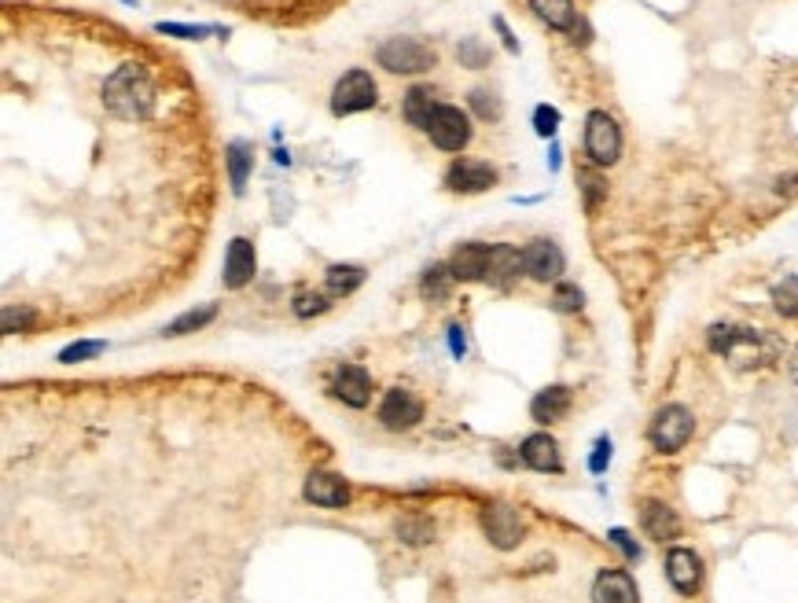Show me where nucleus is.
Instances as JSON below:
<instances>
[{
  "mask_svg": "<svg viewBox=\"0 0 798 603\" xmlns=\"http://www.w3.org/2000/svg\"><path fill=\"white\" fill-rule=\"evenodd\" d=\"M710 350L721 353L732 368H758L773 361V346L765 342L762 331L754 328H732V324H714L707 331Z\"/></svg>",
  "mask_w": 798,
  "mask_h": 603,
  "instance_id": "nucleus-2",
  "label": "nucleus"
},
{
  "mask_svg": "<svg viewBox=\"0 0 798 603\" xmlns=\"http://www.w3.org/2000/svg\"><path fill=\"white\" fill-rule=\"evenodd\" d=\"M379 103V89L368 70H346L331 89V114H361Z\"/></svg>",
  "mask_w": 798,
  "mask_h": 603,
  "instance_id": "nucleus-4",
  "label": "nucleus"
},
{
  "mask_svg": "<svg viewBox=\"0 0 798 603\" xmlns=\"http://www.w3.org/2000/svg\"><path fill=\"white\" fill-rule=\"evenodd\" d=\"M438 107H442V103L434 100V89H427V85H416V89L405 92V107H401V111H405V122H409V126H416V129H423V133H427Z\"/></svg>",
  "mask_w": 798,
  "mask_h": 603,
  "instance_id": "nucleus-22",
  "label": "nucleus"
},
{
  "mask_svg": "<svg viewBox=\"0 0 798 603\" xmlns=\"http://www.w3.org/2000/svg\"><path fill=\"white\" fill-rule=\"evenodd\" d=\"M449 350H453V357H464V353H468V339H464V328H460V324L449 328Z\"/></svg>",
  "mask_w": 798,
  "mask_h": 603,
  "instance_id": "nucleus-41",
  "label": "nucleus"
},
{
  "mask_svg": "<svg viewBox=\"0 0 798 603\" xmlns=\"http://www.w3.org/2000/svg\"><path fill=\"white\" fill-rule=\"evenodd\" d=\"M640 523H644V534H648L651 541H673V537L681 534V519H677V512L662 501H644V508H640Z\"/></svg>",
  "mask_w": 798,
  "mask_h": 603,
  "instance_id": "nucleus-17",
  "label": "nucleus"
},
{
  "mask_svg": "<svg viewBox=\"0 0 798 603\" xmlns=\"http://www.w3.org/2000/svg\"><path fill=\"white\" fill-rule=\"evenodd\" d=\"M376 63L390 74H423L438 63L431 45H423L416 37H390L376 48Z\"/></svg>",
  "mask_w": 798,
  "mask_h": 603,
  "instance_id": "nucleus-3",
  "label": "nucleus"
},
{
  "mask_svg": "<svg viewBox=\"0 0 798 603\" xmlns=\"http://www.w3.org/2000/svg\"><path fill=\"white\" fill-rule=\"evenodd\" d=\"M254 273H258V254H254V243H251V239L236 236L232 243H228V251H225V287L240 291V287L251 284Z\"/></svg>",
  "mask_w": 798,
  "mask_h": 603,
  "instance_id": "nucleus-12",
  "label": "nucleus"
},
{
  "mask_svg": "<svg viewBox=\"0 0 798 603\" xmlns=\"http://www.w3.org/2000/svg\"><path fill=\"white\" fill-rule=\"evenodd\" d=\"M365 284V269L361 265H331L328 269V295H350Z\"/></svg>",
  "mask_w": 798,
  "mask_h": 603,
  "instance_id": "nucleus-27",
  "label": "nucleus"
},
{
  "mask_svg": "<svg viewBox=\"0 0 798 603\" xmlns=\"http://www.w3.org/2000/svg\"><path fill=\"white\" fill-rule=\"evenodd\" d=\"M607 537H611V541H615V545L626 552V559H640V545L633 541V534H629V530H622V526H618V530H611Z\"/></svg>",
  "mask_w": 798,
  "mask_h": 603,
  "instance_id": "nucleus-40",
  "label": "nucleus"
},
{
  "mask_svg": "<svg viewBox=\"0 0 798 603\" xmlns=\"http://www.w3.org/2000/svg\"><path fill=\"white\" fill-rule=\"evenodd\" d=\"M530 8H534V15L541 19L545 26H552V30H563V34H570L574 26H578V8H574V0H526Z\"/></svg>",
  "mask_w": 798,
  "mask_h": 603,
  "instance_id": "nucleus-21",
  "label": "nucleus"
},
{
  "mask_svg": "<svg viewBox=\"0 0 798 603\" xmlns=\"http://www.w3.org/2000/svg\"><path fill=\"white\" fill-rule=\"evenodd\" d=\"M449 269H453V276L456 280H464V284L486 280V269H490V243H460Z\"/></svg>",
  "mask_w": 798,
  "mask_h": 603,
  "instance_id": "nucleus-15",
  "label": "nucleus"
},
{
  "mask_svg": "<svg viewBox=\"0 0 798 603\" xmlns=\"http://www.w3.org/2000/svg\"><path fill=\"white\" fill-rule=\"evenodd\" d=\"M534 129H537V137H556V129H559V111H556V107L541 103V107L534 111Z\"/></svg>",
  "mask_w": 798,
  "mask_h": 603,
  "instance_id": "nucleus-36",
  "label": "nucleus"
},
{
  "mask_svg": "<svg viewBox=\"0 0 798 603\" xmlns=\"http://www.w3.org/2000/svg\"><path fill=\"white\" fill-rule=\"evenodd\" d=\"M456 59H460V67L482 70V67H490V48L482 45L479 37H464L460 48H456Z\"/></svg>",
  "mask_w": 798,
  "mask_h": 603,
  "instance_id": "nucleus-31",
  "label": "nucleus"
},
{
  "mask_svg": "<svg viewBox=\"0 0 798 603\" xmlns=\"http://www.w3.org/2000/svg\"><path fill=\"white\" fill-rule=\"evenodd\" d=\"M548 155H552V159H548V166H552V170H559V155H563V151H559V144H552V151H548Z\"/></svg>",
  "mask_w": 798,
  "mask_h": 603,
  "instance_id": "nucleus-44",
  "label": "nucleus"
},
{
  "mask_svg": "<svg viewBox=\"0 0 798 603\" xmlns=\"http://www.w3.org/2000/svg\"><path fill=\"white\" fill-rule=\"evenodd\" d=\"M251 166H254V155H251V148H247L243 140L228 144V181H232V192H236V195H243V188H247Z\"/></svg>",
  "mask_w": 798,
  "mask_h": 603,
  "instance_id": "nucleus-24",
  "label": "nucleus"
},
{
  "mask_svg": "<svg viewBox=\"0 0 798 603\" xmlns=\"http://www.w3.org/2000/svg\"><path fill=\"white\" fill-rule=\"evenodd\" d=\"M791 376H795V383H798V350L791 353Z\"/></svg>",
  "mask_w": 798,
  "mask_h": 603,
  "instance_id": "nucleus-45",
  "label": "nucleus"
},
{
  "mask_svg": "<svg viewBox=\"0 0 798 603\" xmlns=\"http://www.w3.org/2000/svg\"><path fill=\"white\" fill-rule=\"evenodd\" d=\"M471 111L479 114L482 122H497L504 114V103H501V96L497 92H490V89H471Z\"/></svg>",
  "mask_w": 798,
  "mask_h": 603,
  "instance_id": "nucleus-30",
  "label": "nucleus"
},
{
  "mask_svg": "<svg viewBox=\"0 0 798 603\" xmlns=\"http://www.w3.org/2000/svg\"><path fill=\"white\" fill-rule=\"evenodd\" d=\"M570 412V390L567 387H548L530 401V416L537 423H556Z\"/></svg>",
  "mask_w": 798,
  "mask_h": 603,
  "instance_id": "nucleus-23",
  "label": "nucleus"
},
{
  "mask_svg": "<svg viewBox=\"0 0 798 603\" xmlns=\"http://www.w3.org/2000/svg\"><path fill=\"white\" fill-rule=\"evenodd\" d=\"M331 302L328 295H298L295 298V313L298 317H317V313H324Z\"/></svg>",
  "mask_w": 798,
  "mask_h": 603,
  "instance_id": "nucleus-38",
  "label": "nucleus"
},
{
  "mask_svg": "<svg viewBox=\"0 0 798 603\" xmlns=\"http://www.w3.org/2000/svg\"><path fill=\"white\" fill-rule=\"evenodd\" d=\"M445 184H449L453 192L475 195L497 184V170H493L490 162H479V159H456L453 166H449V173H445Z\"/></svg>",
  "mask_w": 798,
  "mask_h": 603,
  "instance_id": "nucleus-10",
  "label": "nucleus"
},
{
  "mask_svg": "<svg viewBox=\"0 0 798 603\" xmlns=\"http://www.w3.org/2000/svg\"><path fill=\"white\" fill-rule=\"evenodd\" d=\"M217 317V306L214 302H206V306H199V309H188V313H181L177 320H170L166 328H162V335H170V339H177V335H188V331H199V328H206L210 320Z\"/></svg>",
  "mask_w": 798,
  "mask_h": 603,
  "instance_id": "nucleus-25",
  "label": "nucleus"
},
{
  "mask_svg": "<svg viewBox=\"0 0 798 603\" xmlns=\"http://www.w3.org/2000/svg\"><path fill=\"white\" fill-rule=\"evenodd\" d=\"M523 269V251H515L508 243H493L490 247V269H486V280L493 287H508Z\"/></svg>",
  "mask_w": 798,
  "mask_h": 603,
  "instance_id": "nucleus-20",
  "label": "nucleus"
},
{
  "mask_svg": "<svg viewBox=\"0 0 798 603\" xmlns=\"http://www.w3.org/2000/svg\"><path fill=\"white\" fill-rule=\"evenodd\" d=\"M563 251H559L552 239H530L523 247V269L530 280L537 284H548V280H559L563 273Z\"/></svg>",
  "mask_w": 798,
  "mask_h": 603,
  "instance_id": "nucleus-9",
  "label": "nucleus"
},
{
  "mask_svg": "<svg viewBox=\"0 0 798 603\" xmlns=\"http://www.w3.org/2000/svg\"><path fill=\"white\" fill-rule=\"evenodd\" d=\"M585 155L596 166H615L622 155V129L607 111H589L585 118Z\"/></svg>",
  "mask_w": 798,
  "mask_h": 603,
  "instance_id": "nucleus-5",
  "label": "nucleus"
},
{
  "mask_svg": "<svg viewBox=\"0 0 798 603\" xmlns=\"http://www.w3.org/2000/svg\"><path fill=\"white\" fill-rule=\"evenodd\" d=\"M593 603H640L637 581L626 570H604L593 585Z\"/></svg>",
  "mask_w": 798,
  "mask_h": 603,
  "instance_id": "nucleus-18",
  "label": "nucleus"
},
{
  "mask_svg": "<svg viewBox=\"0 0 798 603\" xmlns=\"http://www.w3.org/2000/svg\"><path fill=\"white\" fill-rule=\"evenodd\" d=\"M607 464H611V438H600L593 456H589V471H593V475H604Z\"/></svg>",
  "mask_w": 798,
  "mask_h": 603,
  "instance_id": "nucleus-39",
  "label": "nucleus"
},
{
  "mask_svg": "<svg viewBox=\"0 0 798 603\" xmlns=\"http://www.w3.org/2000/svg\"><path fill=\"white\" fill-rule=\"evenodd\" d=\"M578 181H582V195H585V210H596V203L607 195V184L604 177H596V173L582 170L578 173Z\"/></svg>",
  "mask_w": 798,
  "mask_h": 603,
  "instance_id": "nucleus-34",
  "label": "nucleus"
},
{
  "mask_svg": "<svg viewBox=\"0 0 798 603\" xmlns=\"http://www.w3.org/2000/svg\"><path fill=\"white\" fill-rule=\"evenodd\" d=\"M379 420H383V427H390V431H409V427H416V423L423 420V405L416 398H412L409 390H387V398H383V405H379Z\"/></svg>",
  "mask_w": 798,
  "mask_h": 603,
  "instance_id": "nucleus-11",
  "label": "nucleus"
},
{
  "mask_svg": "<svg viewBox=\"0 0 798 603\" xmlns=\"http://www.w3.org/2000/svg\"><path fill=\"white\" fill-rule=\"evenodd\" d=\"M666 578L681 596H692L699 589V581H703V563H699L692 548H673L666 556Z\"/></svg>",
  "mask_w": 798,
  "mask_h": 603,
  "instance_id": "nucleus-14",
  "label": "nucleus"
},
{
  "mask_svg": "<svg viewBox=\"0 0 798 603\" xmlns=\"http://www.w3.org/2000/svg\"><path fill=\"white\" fill-rule=\"evenodd\" d=\"M582 302H585V295L578 284H556V291H552V306H556V313H578Z\"/></svg>",
  "mask_w": 798,
  "mask_h": 603,
  "instance_id": "nucleus-32",
  "label": "nucleus"
},
{
  "mask_svg": "<svg viewBox=\"0 0 798 603\" xmlns=\"http://www.w3.org/2000/svg\"><path fill=\"white\" fill-rule=\"evenodd\" d=\"M493 26H497V34L504 37V48H508V52H519V41H515V37H512V30H508V23H504L501 15L493 19Z\"/></svg>",
  "mask_w": 798,
  "mask_h": 603,
  "instance_id": "nucleus-42",
  "label": "nucleus"
},
{
  "mask_svg": "<svg viewBox=\"0 0 798 603\" xmlns=\"http://www.w3.org/2000/svg\"><path fill=\"white\" fill-rule=\"evenodd\" d=\"M103 107L114 114V118H126V122H140V118H151L155 111V81L140 63H122L111 78L103 81Z\"/></svg>",
  "mask_w": 798,
  "mask_h": 603,
  "instance_id": "nucleus-1",
  "label": "nucleus"
},
{
  "mask_svg": "<svg viewBox=\"0 0 798 603\" xmlns=\"http://www.w3.org/2000/svg\"><path fill=\"white\" fill-rule=\"evenodd\" d=\"M159 34L181 37V41H203L206 34H214V26H188V23H159Z\"/></svg>",
  "mask_w": 798,
  "mask_h": 603,
  "instance_id": "nucleus-35",
  "label": "nucleus"
},
{
  "mask_svg": "<svg viewBox=\"0 0 798 603\" xmlns=\"http://www.w3.org/2000/svg\"><path fill=\"white\" fill-rule=\"evenodd\" d=\"M107 350V342H74V346H67V350L59 353V361L63 365H78V361H89V357H100V353Z\"/></svg>",
  "mask_w": 798,
  "mask_h": 603,
  "instance_id": "nucleus-33",
  "label": "nucleus"
},
{
  "mask_svg": "<svg viewBox=\"0 0 798 603\" xmlns=\"http://www.w3.org/2000/svg\"><path fill=\"white\" fill-rule=\"evenodd\" d=\"M773 306L780 317H798V276H787L773 287Z\"/></svg>",
  "mask_w": 798,
  "mask_h": 603,
  "instance_id": "nucleus-29",
  "label": "nucleus"
},
{
  "mask_svg": "<svg viewBox=\"0 0 798 603\" xmlns=\"http://www.w3.org/2000/svg\"><path fill=\"white\" fill-rule=\"evenodd\" d=\"M427 133H431V140L442 151H460V148H468V140H471V118L460 111V107H453V103H442V107L434 111Z\"/></svg>",
  "mask_w": 798,
  "mask_h": 603,
  "instance_id": "nucleus-8",
  "label": "nucleus"
},
{
  "mask_svg": "<svg viewBox=\"0 0 798 603\" xmlns=\"http://www.w3.org/2000/svg\"><path fill=\"white\" fill-rule=\"evenodd\" d=\"M526 467H534V471H563V456H559V445L556 438H548V434H530L519 449Z\"/></svg>",
  "mask_w": 798,
  "mask_h": 603,
  "instance_id": "nucleus-19",
  "label": "nucleus"
},
{
  "mask_svg": "<svg viewBox=\"0 0 798 603\" xmlns=\"http://www.w3.org/2000/svg\"><path fill=\"white\" fill-rule=\"evenodd\" d=\"M394 534L405 545H427V541H434V523L423 519V515H401L398 523H394Z\"/></svg>",
  "mask_w": 798,
  "mask_h": 603,
  "instance_id": "nucleus-26",
  "label": "nucleus"
},
{
  "mask_svg": "<svg viewBox=\"0 0 798 603\" xmlns=\"http://www.w3.org/2000/svg\"><path fill=\"white\" fill-rule=\"evenodd\" d=\"M0 324H4V331H8V335H15V331H26L30 324H34V309L8 306V309H4V317H0Z\"/></svg>",
  "mask_w": 798,
  "mask_h": 603,
  "instance_id": "nucleus-37",
  "label": "nucleus"
},
{
  "mask_svg": "<svg viewBox=\"0 0 798 603\" xmlns=\"http://www.w3.org/2000/svg\"><path fill=\"white\" fill-rule=\"evenodd\" d=\"M570 41H574V45H589V41H593V30H589L585 19H578V26L570 30Z\"/></svg>",
  "mask_w": 798,
  "mask_h": 603,
  "instance_id": "nucleus-43",
  "label": "nucleus"
},
{
  "mask_svg": "<svg viewBox=\"0 0 798 603\" xmlns=\"http://www.w3.org/2000/svg\"><path fill=\"white\" fill-rule=\"evenodd\" d=\"M453 269H445V265H431L427 273H423V298H431V302H445L449 298V291H453Z\"/></svg>",
  "mask_w": 798,
  "mask_h": 603,
  "instance_id": "nucleus-28",
  "label": "nucleus"
},
{
  "mask_svg": "<svg viewBox=\"0 0 798 603\" xmlns=\"http://www.w3.org/2000/svg\"><path fill=\"white\" fill-rule=\"evenodd\" d=\"M335 398H342L350 409H365L372 398V379L361 365H342L335 372Z\"/></svg>",
  "mask_w": 798,
  "mask_h": 603,
  "instance_id": "nucleus-16",
  "label": "nucleus"
},
{
  "mask_svg": "<svg viewBox=\"0 0 798 603\" xmlns=\"http://www.w3.org/2000/svg\"><path fill=\"white\" fill-rule=\"evenodd\" d=\"M309 504H317V508H346L350 504V490H346V482L339 475H331V471H313L306 478V486H302Z\"/></svg>",
  "mask_w": 798,
  "mask_h": 603,
  "instance_id": "nucleus-13",
  "label": "nucleus"
},
{
  "mask_svg": "<svg viewBox=\"0 0 798 603\" xmlns=\"http://www.w3.org/2000/svg\"><path fill=\"white\" fill-rule=\"evenodd\" d=\"M692 431H696V420H692V412L681 409V405H666V409L651 420V445L659 449V453H677V449H684L688 445V438H692Z\"/></svg>",
  "mask_w": 798,
  "mask_h": 603,
  "instance_id": "nucleus-6",
  "label": "nucleus"
},
{
  "mask_svg": "<svg viewBox=\"0 0 798 603\" xmlns=\"http://www.w3.org/2000/svg\"><path fill=\"white\" fill-rule=\"evenodd\" d=\"M482 530H486V537H490L493 548L508 552V548H515L519 541H523L526 523L512 504L497 501V504H486V508H482Z\"/></svg>",
  "mask_w": 798,
  "mask_h": 603,
  "instance_id": "nucleus-7",
  "label": "nucleus"
}]
</instances>
